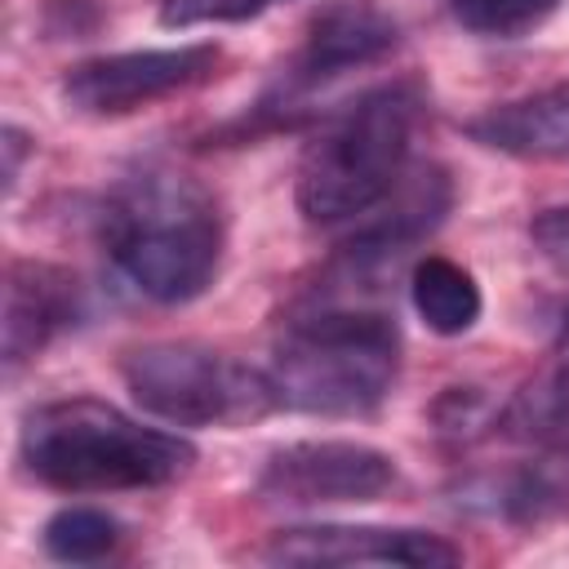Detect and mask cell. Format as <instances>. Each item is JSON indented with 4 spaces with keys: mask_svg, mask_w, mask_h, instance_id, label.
<instances>
[{
    "mask_svg": "<svg viewBox=\"0 0 569 569\" xmlns=\"http://www.w3.org/2000/svg\"><path fill=\"white\" fill-rule=\"evenodd\" d=\"M409 298H413L422 325L440 338L467 333L480 320V307H485L476 276L467 267H458L453 258H440V253H427V258L413 262Z\"/></svg>",
    "mask_w": 569,
    "mask_h": 569,
    "instance_id": "5bb4252c",
    "label": "cell"
},
{
    "mask_svg": "<svg viewBox=\"0 0 569 569\" xmlns=\"http://www.w3.org/2000/svg\"><path fill=\"white\" fill-rule=\"evenodd\" d=\"M222 49L218 44H178V49H129L76 62L62 76V98L80 116H129L169 93H182L213 76Z\"/></svg>",
    "mask_w": 569,
    "mask_h": 569,
    "instance_id": "52a82bcc",
    "label": "cell"
},
{
    "mask_svg": "<svg viewBox=\"0 0 569 569\" xmlns=\"http://www.w3.org/2000/svg\"><path fill=\"white\" fill-rule=\"evenodd\" d=\"M400 373V329L373 307H316L284 325L267 378L276 409L316 418L373 413Z\"/></svg>",
    "mask_w": 569,
    "mask_h": 569,
    "instance_id": "277c9868",
    "label": "cell"
},
{
    "mask_svg": "<svg viewBox=\"0 0 569 569\" xmlns=\"http://www.w3.org/2000/svg\"><path fill=\"white\" fill-rule=\"evenodd\" d=\"M102 240L116 271L142 298L178 307L200 298L218 276L222 213L196 178L147 169L107 196Z\"/></svg>",
    "mask_w": 569,
    "mask_h": 569,
    "instance_id": "7a4b0ae2",
    "label": "cell"
},
{
    "mask_svg": "<svg viewBox=\"0 0 569 569\" xmlns=\"http://www.w3.org/2000/svg\"><path fill=\"white\" fill-rule=\"evenodd\" d=\"M396 485V458L360 440H298L276 449L253 493L271 507L373 502Z\"/></svg>",
    "mask_w": 569,
    "mask_h": 569,
    "instance_id": "ba28073f",
    "label": "cell"
},
{
    "mask_svg": "<svg viewBox=\"0 0 569 569\" xmlns=\"http://www.w3.org/2000/svg\"><path fill=\"white\" fill-rule=\"evenodd\" d=\"M458 507L511 525H538L569 516V458H542L511 471L471 476L458 485Z\"/></svg>",
    "mask_w": 569,
    "mask_h": 569,
    "instance_id": "4fadbf2b",
    "label": "cell"
},
{
    "mask_svg": "<svg viewBox=\"0 0 569 569\" xmlns=\"http://www.w3.org/2000/svg\"><path fill=\"white\" fill-rule=\"evenodd\" d=\"M27 476L58 493H120L160 489L191 471L196 445L178 431L147 427L124 409L71 396L36 405L18 431Z\"/></svg>",
    "mask_w": 569,
    "mask_h": 569,
    "instance_id": "6da1fadb",
    "label": "cell"
},
{
    "mask_svg": "<svg viewBox=\"0 0 569 569\" xmlns=\"http://www.w3.org/2000/svg\"><path fill=\"white\" fill-rule=\"evenodd\" d=\"M529 240H533V249H538L551 267L569 271V204L542 209V213L529 222Z\"/></svg>",
    "mask_w": 569,
    "mask_h": 569,
    "instance_id": "d6986e66",
    "label": "cell"
},
{
    "mask_svg": "<svg viewBox=\"0 0 569 569\" xmlns=\"http://www.w3.org/2000/svg\"><path fill=\"white\" fill-rule=\"evenodd\" d=\"M271 0H160L164 27H196V22H244L262 13Z\"/></svg>",
    "mask_w": 569,
    "mask_h": 569,
    "instance_id": "ac0fdd59",
    "label": "cell"
},
{
    "mask_svg": "<svg viewBox=\"0 0 569 569\" xmlns=\"http://www.w3.org/2000/svg\"><path fill=\"white\" fill-rule=\"evenodd\" d=\"M271 565H405L436 569L458 565L462 547L431 529H391V525H293L271 533Z\"/></svg>",
    "mask_w": 569,
    "mask_h": 569,
    "instance_id": "9c48e42d",
    "label": "cell"
},
{
    "mask_svg": "<svg viewBox=\"0 0 569 569\" xmlns=\"http://www.w3.org/2000/svg\"><path fill=\"white\" fill-rule=\"evenodd\" d=\"M560 0H449V13L458 27L493 40H516L542 27L556 13Z\"/></svg>",
    "mask_w": 569,
    "mask_h": 569,
    "instance_id": "e0dca14e",
    "label": "cell"
},
{
    "mask_svg": "<svg viewBox=\"0 0 569 569\" xmlns=\"http://www.w3.org/2000/svg\"><path fill=\"white\" fill-rule=\"evenodd\" d=\"M396 40H400V27L378 0H329L325 9L311 13L298 53L280 71V80L267 89L258 111L262 116H289L316 89L342 80L356 67L387 58L396 49Z\"/></svg>",
    "mask_w": 569,
    "mask_h": 569,
    "instance_id": "8992f818",
    "label": "cell"
},
{
    "mask_svg": "<svg viewBox=\"0 0 569 569\" xmlns=\"http://www.w3.org/2000/svg\"><path fill=\"white\" fill-rule=\"evenodd\" d=\"M467 138L516 160H569V84H547L471 116Z\"/></svg>",
    "mask_w": 569,
    "mask_h": 569,
    "instance_id": "7c38bea8",
    "label": "cell"
},
{
    "mask_svg": "<svg viewBox=\"0 0 569 569\" xmlns=\"http://www.w3.org/2000/svg\"><path fill=\"white\" fill-rule=\"evenodd\" d=\"M569 427V356H551L542 373H533L511 405L502 409V431L520 440H542Z\"/></svg>",
    "mask_w": 569,
    "mask_h": 569,
    "instance_id": "9a60e30c",
    "label": "cell"
},
{
    "mask_svg": "<svg viewBox=\"0 0 569 569\" xmlns=\"http://www.w3.org/2000/svg\"><path fill=\"white\" fill-rule=\"evenodd\" d=\"M418 80H387L347 102L298 160L293 200L311 227L356 222L373 213L405 178V160L422 120Z\"/></svg>",
    "mask_w": 569,
    "mask_h": 569,
    "instance_id": "3957f363",
    "label": "cell"
},
{
    "mask_svg": "<svg viewBox=\"0 0 569 569\" xmlns=\"http://www.w3.org/2000/svg\"><path fill=\"white\" fill-rule=\"evenodd\" d=\"M0 147H4V191H13V187H18V173H22V160L36 151V142H31L18 124H9Z\"/></svg>",
    "mask_w": 569,
    "mask_h": 569,
    "instance_id": "ffe728a7",
    "label": "cell"
},
{
    "mask_svg": "<svg viewBox=\"0 0 569 569\" xmlns=\"http://www.w3.org/2000/svg\"><path fill=\"white\" fill-rule=\"evenodd\" d=\"M556 351L569 356V316H565V325H560V342H556Z\"/></svg>",
    "mask_w": 569,
    "mask_h": 569,
    "instance_id": "44dd1931",
    "label": "cell"
},
{
    "mask_svg": "<svg viewBox=\"0 0 569 569\" xmlns=\"http://www.w3.org/2000/svg\"><path fill=\"white\" fill-rule=\"evenodd\" d=\"M129 396L173 427H244L276 409L267 369H253L204 342H147L124 351Z\"/></svg>",
    "mask_w": 569,
    "mask_h": 569,
    "instance_id": "5b68a950",
    "label": "cell"
},
{
    "mask_svg": "<svg viewBox=\"0 0 569 569\" xmlns=\"http://www.w3.org/2000/svg\"><path fill=\"white\" fill-rule=\"evenodd\" d=\"M120 547V520L98 507H62L44 525V551L62 565H93Z\"/></svg>",
    "mask_w": 569,
    "mask_h": 569,
    "instance_id": "2e32d148",
    "label": "cell"
},
{
    "mask_svg": "<svg viewBox=\"0 0 569 569\" xmlns=\"http://www.w3.org/2000/svg\"><path fill=\"white\" fill-rule=\"evenodd\" d=\"M449 204H453V187H449L445 169H422L409 182H400L391 191V209L347 240V249H342L347 280H373L387 267H396L427 231L440 227Z\"/></svg>",
    "mask_w": 569,
    "mask_h": 569,
    "instance_id": "8fae6325",
    "label": "cell"
},
{
    "mask_svg": "<svg viewBox=\"0 0 569 569\" xmlns=\"http://www.w3.org/2000/svg\"><path fill=\"white\" fill-rule=\"evenodd\" d=\"M84 316V298L71 271L36 258H18L4 271V311H0V347L4 369L18 373L36 360L58 333H67Z\"/></svg>",
    "mask_w": 569,
    "mask_h": 569,
    "instance_id": "30bf717a",
    "label": "cell"
}]
</instances>
